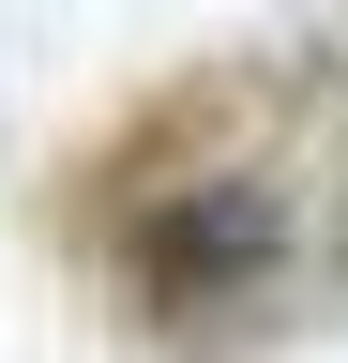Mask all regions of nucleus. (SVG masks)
<instances>
[{
	"label": "nucleus",
	"instance_id": "1",
	"mask_svg": "<svg viewBox=\"0 0 348 363\" xmlns=\"http://www.w3.org/2000/svg\"><path fill=\"white\" fill-rule=\"evenodd\" d=\"M76 272L167 363H257L348 272L333 167L288 121H257L242 76H182L91 152V182H76Z\"/></svg>",
	"mask_w": 348,
	"mask_h": 363
}]
</instances>
